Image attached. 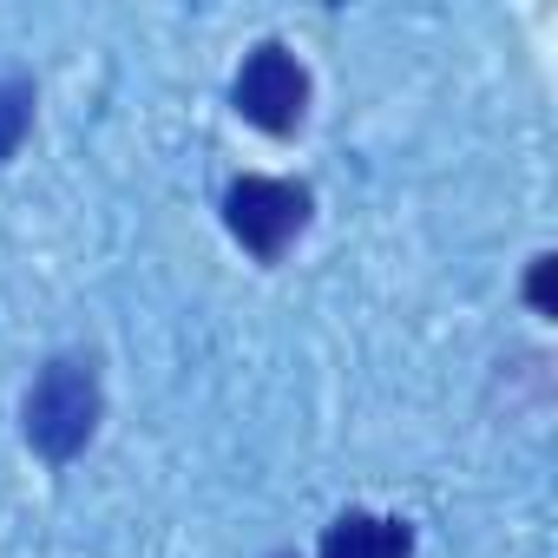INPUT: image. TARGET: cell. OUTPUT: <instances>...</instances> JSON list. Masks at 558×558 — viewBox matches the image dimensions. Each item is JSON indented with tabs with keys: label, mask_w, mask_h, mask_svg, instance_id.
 <instances>
[{
	"label": "cell",
	"mask_w": 558,
	"mask_h": 558,
	"mask_svg": "<svg viewBox=\"0 0 558 558\" xmlns=\"http://www.w3.org/2000/svg\"><path fill=\"white\" fill-rule=\"evenodd\" d=\"M303 106H310V73L296 66V53L290 47H276V40H263L250 60H243V73H236V112L256 125V132H296L303 125Z\"/></svg>",
	"instance_id": "obj_3"
},
{
	"label": "cell",
	"mask_w": 558,
	"mask_h": 558,
	"mask_svg": "<svg viewBox=\"0 0 558 558\" xmlns=\"http://www.w3.org/2000/svg\"><path fill=\"white\" fill-rule=\"evenodd\" d=\"M223 223L250 256H283L303 230H310V184L290 178H236L223 191Z\"/></svg>",
	"instance_id": "obj_2"
},
{
	"label": "cell",
	"mask_w": 558,
	"mask_h": 558,
	"mask_svg": "<svg viewBox=\"0 0 558 558\" xmlns=\"http://www.w3.org/2000/svg\"><path fill=\"white\" fill-rule=\"evenodd\" d=\"M323 558H414V532L381 512H342L323 532Z\"/></svg>",
	"instance_id": "obj_4"
},
{
	"label": "cell",
	"mask_w": 558,
	"mask_h": 558,
	"mask_svg": "<svg viewBox=\"0 0 558 558\" xmlns=\"http://www.w3.org/2000/svg\"><path fill=\"white\" fill-rule=\"evenodd\" d=\"M27 125H34V86L27 80H0V165L21 151Z\"/></svg>",
	"instance_id": "obj_5"
},
{
	"label": "cell",
	"mask_w": 558,
	"mask_h": 558,
	"mask_svg": "<svg viewBox=\"0 0 558 558\" xmlns=\"http://www.w3.org/2000/svg\"><path fill=\"white\" fill-rule=\"evenodd\" d=\"M551 269H558V263H551V256H538V263H532V283H525V296H532V310H538V316H551Z\"/></svg>",
	"instance_id": "obj_6"
},
{
	"label": "cell",
	"mask_w": 558,
	"mask_h": 558,
	"mask_svg": "<svg viewBox=\"0 0 558 558\" xmlns=\"http://www.w3.org/2000/svg\"><path fill=\"white\" fill-rule=\"evenodd\" d=\"M99 427V375L86 355H60L27 388V440L47 460H73Z\"/></svg>",
	"instance_id": "obj_1"
}]
</instances>
